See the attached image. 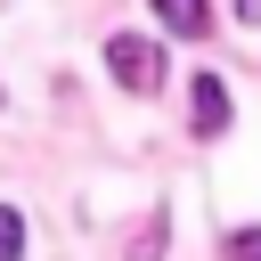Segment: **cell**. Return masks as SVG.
Returning a JSON list of instances; mask_svg holds the SVG:
<instances>
[{"label": "cell", "mask_w": 261, "mask_h": 261, "mask_svg": "<svg viewBox=\"0 0 261 261\" xmlns=\"http://www.w3.org/2000/svg\"><path fill=\"white\" fill-rule=\"evenodd\" d=\"M106 65H114V82H122V90H139V98H147V90H163V49H155V41H139V33H114V41H106Z\"/></svg>", "instance_id": "1"}, {"label": "cell", "mask_w": 261, "mask_h": 261, "mask_svg": "<svg viewBox=\"0 0 261 261\" xmlns=\"http://www.w3.org/2000/svg\"><path fill=\"white\" fill-rule=\"evenodd\" d=\"M0 261H24V212L0 204Z\"/></svg>", "instance_id": "4"}, {"label": "cell", "mask_w": 261, "mask_h": 261, "mask_svg": "<svg viewBox=\"0 0 261 261\" xmlns=\"http://www.w3.org/2000/svg\"><path fill=\"white\" fill-rule=\"evenodd\" d=\"M188 130H196V139H220V130H228V82H220V73H196V82H188Z\"/></svg>", "instance_id": "2"}, {"label": "cell", "mask_w": 261, "mask_h": 261, "mask_svg": "<svg viewBox=\"0 0 261 261\" xmlns=\"http://www.w3.org/2000/svg\"><path fill=\"white\" fill-rule=\"evenodd\" d=\"M155 16H163V33H179V41H204L212 33V8L204 0H147Z\"/></svg>", "instance_id": "3"}, {"label": "cell", "mask_w": 261, "mask_h": 261, "mask_svg": "<svg viewBox=\"0 0 261 261\" xmlns=\"http://www.w3.org/2000/svg\"><path fill=\"white\" fill-rule=\"evenodd\" d=\"M228 261H261V228H228Z\"/></svg>", "instance_id": "5"}, {"label": "cell", "mask_w": 261, "mask_h": 261, "mask_svg": "<svg viewBox=\"0 0 261 261\" xmlns=\"http://www.w3.org/2000/svg\"><path fill=\"white\" fill-rule=\"evenodd\" d=\"M237 16H245V24H261V0H237Z\"/></svg>", "instance_id": "6"}]
</instances>
